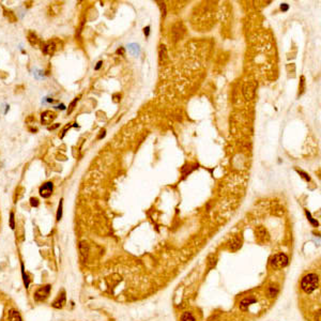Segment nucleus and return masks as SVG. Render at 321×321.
<instances>
[{"mask_svg": "<svg viewBox=\"0 0 321 321\" xmlns=\"http://www.w3.org/2000/svg\"><path fill=\"white\" fill-rule=\"evenodd\" d=\"M50 289H52V286L50 285H46V286H44V287H41L39 289H36L35 292L33 293L34 300L38 302H42V301H44V300H46L47 297L49 295Z\"/></svg>", "mask_w": 321, "mask_h": 321, "instance_id": "4", "label": "nucleus"}, {"mask_svg": "<svg viewBox=\"0 0 321 321\" xmlns=\"http://www.w3.org/2000/svg\"><path fill=\"white\" fill-rule=\"evenodd\" d=\"M257 302V300L255 299L254 297H248V298H245V299H243L242 301L240 302V309L241 311H247V309L249 308V306L253 304H255Z\"/></svg>", "mask_w": 321, "mask_h": 321, "instance_id": "8", "label": "nucleus"}, {"mask_svg": "<svg viewBox=\"0 0 321 321\" xmlns=\"http://www.w3.org/2000/svg\"><path fill=\"white\" fill-rule=\"evenodd\" d=\"M279 292V288L278 286L276 285V284H271V285H269V287L267 288V294L269 298H275L277 294H278Z\"/></svg>", "mask_w": 321, "mask_h": 321, "instance_id": "10", "label": "nucleus"}, {"mask_svg": "<svg viewBox=\"0 0 321 321\" xmlns=\"http://www.w3.org/2000/svg\"><path fill=\"white\" fill-rule=\"evenodd\" d=\"M288 8H289V6H288V4H287V3H283V4H281V11H284V12H286V11H288Z\"/></svg>", "mask_w": 321, "mask_h": 321, "instance_id": "24", "label": "nucleus"}, {"mask_svg": "<svg viewBox=\"0 0 321 321\" xmlns=\"http://www.w3.org/2000/svg\"><path fill=\"white\" fill-rule=\"evenodd\" d=\"M29 42L31 43V45H36L38 43V38L34 33H30L29 34Z\"/></svg>", "mask_w": 321, "mask_h": 321, "instance_id": "18", "label": "nucleus"}, {"mask_svg": "<svg viewBox=\"0 0 321 321\" xmlns=\"http://www.w3.org/2000/svg\"><path fill=\"white\" fill-rule=\"evenodd\" d=\"M10 227L11 229H15V219H14V213L11 212L10 214Z\"/></svg>", "mask_w": 321, "mask_h": 321, "instance_id": "19", "label": "nucleus"}, {"mask_svg": "<svg viewBox=\"0 0 321 321\" xmlns=\"http://www.w3.org/2000/svg\"><path fill=\"white\" fill-rule=\"evenodd\" d=\"M57 108H59V109H65V106H64L63 104H61V105H59V106H57Z\"/></svg>", "mask_w": 321, "mask_h": 321, "instance_id": "28", "label": "nucleus"}, {"mask_svg": "<svg viewBox=\"0 0 321 321\" xmlns=\"http://www.w3.org/2000/svg\"><path fill=\"white\" fill-rule=\"evenodd\" d=\"M216 263H217V257L216 256H215V255L209 256L208 261H207V265H208L209 269H213V268L216 265Z\"/></svg>", "mask_w": 321, "mask_h": 321, "instance_id": "14", "label": "nucleus"}, {"mask_svg": "<svg viewBox=\"0 0 321 321\" xmlns=\"http://www.w3.org/2000/svg\"><path fill=\"white\" fill-rule=\"evenodd\" d=\"M319 276L316 273H308L301 281V289L306 294H311L319 287Z\"/></svg>", "mask_w": 321, "mask_h": 321, "instance_id": "1", "label": "nucleus"}, {"mask_svg": "<svg viewBox=\"0 0 321 321\" xmlns=\"http://www.w3.org/2000/svg\"><path fill=\"white\" fill-rule=\"evenodd\" d=\"M256 88H257V85L255 81H253V80H247V81H245L242 88L244 98H246V100H252V98L255 96Z\"/></svg>", "mask_w": 321, "mask_h": 321, "instance_id": "3", "label": "nucleus"}, {"mask_svg": "<svg viewBox=\"0 0 321 321\" xmlns=\"http://www.w3.org/2000/svg\"><path fill=\"white\" fill-rule=\"evenodd\" d=\"M42 50L46 55H52L55 52V50H56V45H55L54 42H47L43 45Z\"/></svg>", "mask_w": 321, "mask_h": 321, "instance_id": "11", "label": "nucleus"}, {"mask_svg": "<svg viewBox=\"0 0 321 321\" xmlns=\"http://www.w3.org/2000/svg\"><path fill=\"white\" fill-rule=\"evenodd\" d=\"M149 29H150V27H147V28H144V34H146V35H149Z\"/></svg>", "mask_w": 321, "mask_h": 321, "instance_id": "27", "label": "nucleus"}, {"mask_svg": "<svg viewBox=\"0 0 321 321\" xmlns=\"http://www.w3.org/2000/svg\"><path fill=\"white\" fill-rule=\"evenodd\" d=\"M52 189H54V184L52 182H46L40 187V195L43 198H48L50 197L52 193Z\"/></svg>", "mask_w": 321, "mask_h": 321, "instance_id": "5", "label": "nucleus"}, {"mask_svg": "<svg viewBox=\"0 0 321 321\" xmlns=\"http://www.w3.org/2000/svg\"><path fill=\"white\" fill-rule=\"evenodd\" d=\"M102 61H98V64H96V66H95V70H98V69H100L101 68V66H102Z\"/></svg>", "mask_w": 321, "mask_h": 321, "instance_id": "26", "label": "nucleus"}, {"mask_svg": "<svg viewBox=\"0 0 321 321\" xmlns=\"http://www.w3.org/2000/svg\"><path fill=\"white\" fill-rule=\"evenodd\" d=\"M289 263V258L285 253L275 254L270 259V268L272 270H281L283 268L287 267Z\"/></svg>", "mask_w": 321, "mask_h": 321, "instance_id": "2", "label": "nucleus"}, {"mask_svg": "<svg viewBox=\"0 0 321 321\" xmlns=\"http://www.w3.org/2000/svg\"><path fill=\"white\" fill-rule=\"evenodd\" d=\"M77 101H78V98H76L74 101H73L72 103H71V105H70V109H69V114H70V112H72V110H73V109H74V106H75V104H76V102H77Z\"/></svg>", "mask_w": 321, "mask_h": 321, "instance_id": "22", "label": "nucleus"}, {"mask_svg": "<svg viewBox=\"0 0 321 321\" xmlns=\"http://www.w3.org/2000/svg\"><path fill=\"white\" fill-rule=\"evenodd\" d=\"M300 90H301V92H300V94H301V93L304 91V77L303 76L301 77V86H300Z\"/></svg>", "mask_w": 321, "mask_h": 321, "instance_id": "23", "label": "nucleus"}, {"mask_svg": "<svg viewBox=\"0 0 321 321\" xmlns=\"http://www.w3.org/2000/svg\"><path fill=\"white\" fill-rule=\"evenodd\" d=\"M65 302H66L65 292H64V291H62V292H61V294H60V293H59L58 298H57V299L55 300L54 302H52V306L54 307V308L60 309V308H62V307L64 306V304H65Z\"/></svg>", "mask_w": 321, "mask_h": 321, "instance_id": "7", "label": "nucleus"}, {"mask_svg": "<svg viewBox=\"0 0 321 321\" xmlns=\"http://www.w3.org/2000/svg\"><path fill=\"white\" fill-rule=\"evenodd\" d=\"M62 201L63 199H61L60 202L58 206V211H57V221H60L61 217H62Z\"/></svg>", "mask_w": 321, "mask_h": 321, "instance_id": "17", "label": "nucleus"}, {"mask_svg": "<svg viewBox=\"0 0 321 321\" xmlns=\"http://www.w3.org/2000/svg\"><path fill=\"white\" fill-rule=\"evenodd\" d=\"M56 114H55L54 111L52 110H46L44 112H42V115H41V122L43 123V124H50V123L52 122V121L56 119Z\"/></svg>", "mask_w": 321, "mask_h": 321, "instance_id": "6", "label": "nucleus"}, {"mask_svg": "<svg viewBox=\"0 0 321 321\" xmlns=\"http://www.w3.org/2000/svg\"><path fill=\"white\" fill-rule=\"evenodd\" d=\"M181 321H196V319H195V317L193 316L192 313L185 311V313H183L182 316H181Z\"/></svg>", "mask_w": 321, "mask_h": 321, "instance_id": "15", "label": "nucleus"}, {"mask_svg": "<svg viewBox=\"0 0 321 321\" xmlns=\"http://www.w3.org/2000/svg\"><path fill=\"white\" fill-rule=\"evenodd\" d=\"M299 173H301V175H303V177H304L305 179H306L307 181H309V180H311V178H309V177H308V175H307V173H303V171H299Z\"/></svg>", "mask_w": 321, "mask_h": 321, "instance_id": "25", "label": "nucleus"}, {"mask_svg": "<svg viewBox=\"0 0 321 321\" xmlns=\"http://www.w3.org/2000/svg\"><path fill=\"white\" fill-rule=\"evenodd\" d=\"M79 252H80V255H81V257L84 259L87 258V256H88V252H89V246L88 244H87L86 242H80L79 244Z\"/></svg>", "mask_w": 321, "mask_h": 321, "instance_id": "13", "label": "nucleus"}, {"mask_svg": "<svg viewBox=\"0 0 321 321\" xmlns=\"http://www.w3.org/2000/svg\"><path fill=\"white\" fill-rule=\"evenodd\" d=\"M22 274H23V278H24V284H25V287L28 288L29 287V278H28V275L25 273V269H24V265L22 263Z\"/></svg>", "mask_w": 321, "mask_h": 321, "instance_id": "16", "label": "nucleus"}, {"mask_svg": "<svg viewBox=\"0 0 321 321\" xmlns=\"http://www.w3.org/2000/svg\"><path fill=\"white\" fill-rule=\"evenodd\" d=\"M242 246V239L240 237H235L229 244V249L232 252H237Z\"/></svg>", "mask_w": 321, "mask_h": 321, "instance_id": "9", "label": "nucleus"}, {"mask_svg": "<svg viewBox=\"0 0 321 321\" xmlns=\"http://www.w3.org/2000/svg\"><path fill=\"white\" fill-rule=\"evenodd\" d=\"M8 321H23V320L17 311L11 309V311H9V314H8Z\"/></svg>", "mask_w": 321, "mask_h": 321, "instance_id": "12", "label": "nucleus"}, {"mask_svg": "<svg viewBox=\"0 0 321 321\" xmlns=\"http://www.w3.org/2000/svg\"><path fill=\"white\" fill-rule=\"evenodd\" d=\"M30 205H31V207H38V206H39L38 198H33V197L30 198Z\"/></svg>", "mask_w": 321, "mask_h": 321, "instance_id": "21", "label": "nucleus"}, {"mask_svg": "<svg viewBox=\"0 0 321 321\" xmlns=\"http://www.w3.org/2000/svg\"><path fill=\"white\" fill-rule=\"evenodd\" d=\"M104 136H105V131H103V132H102V134H101L100 136H98V139L103 138V137H104Z\"/></svg>", "mask_w": 321, "mask_h": 321, "instance_id": "29", "label": "nucleus"}, {"mask_svg": "<svg viewBox=\"0 0 321 321\" xmlns=\"http://www.w3.org/2000/svg\"><path fill=\"white\" fill-rule=\"evenodd\" d=\"M306 215H307V217H308V219H309V221H311V224H313V225H315V226H318V222H317V221H315V219H314L313 217H311V213H309L308 211H306Z\"/></svg>", "mask_w": 321, "mask_h": 321, "instance_id": "20", "label": "nucleus"}]
</instances>
